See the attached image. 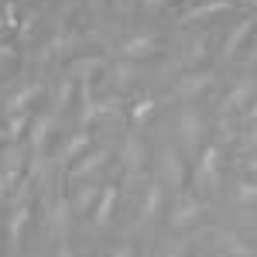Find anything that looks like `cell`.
<instances>
[{"mask_svg":"<svg viewBox=\"0 0 257 257\" xmlns=\"http://www.w3.org/2000/svg\"><path fill=\"white\" fill-rule=\"evenodd\" d=\"M117 185H106V189H99V206H96V223L103 226L106 219H110V213H113V206H117Z\"/></svg>","mask_w":257,"mask_h":257,"instance_id":"cell-10","label":"cell"},{"mask_svg":"<svg viewBox=\"0 0 257 257\" xmlns=\"http://www.w3.org/2000/svg\"><path fill=\"white\" fill-rule=\"evenodd\" d=\"M24 223H28V199H21L18 213L11 216V226H7V230H11V243H14V247L21 243V230H24Z\"/></svg>","mask_w":257,"mask_h":257,"instance_id":"cell-14","label":"cell"},{"mask_svg":"<svg viewBox=\"0 0 257 257\" xmlns=\"http://www.w3.org/2000/svg\"><path fill=\"white\" fill-rule=\"evenodd\" d=\"M161 185H151L148 189V196H144V219H155L158 216V209H161Z\"/></svg>","mask_w":257,"mask_h":257,"instance_id":"cell-17","label":"cell"},{"mask_svg":"<svg viewBox=\"0 0 257 257\" xmlns=\"http://www.w3.org/2000/svg\"><path fill=\"white\" fill-rule=\"evenodd\" d=\"M247 99H250V82L243 79V82L237 86V89H233V93L226 96V103H223V110H226V113H230V110H240V106H243Z\"/></svg>","mask_w":257,"mask_h":257,"instance_id":"cell-15","label":"cell"},{"mask_svg":"<svg viewBox=\"0 0 257 257\" xmlns=\"http://www.w3.org/2000/svg\"><path fill=\"white\" fill-rule=\"evenodd\" d=\"M99 69H103V59H79V62H72V79L76 82H89Z\"/></svg>","mask_w":257,"mask_h":257,"instance_id":"cell-12","label":"cell"},{"mask_svg":"<svg viewBox=\"0 0 257 257\" xmlns=\"http://www.w3.org/2000/svg\"><path fill=\"white\" fill-rule=\"evenodd\" d=\"M52 127H55V120H52V117H38V120H35V131H31L35 151H41V148L48 144V134H52Z\"/></svg>","mask_w":257,"mask_h":257,"instance_id":"cell-13","label":"cell"},{"mask_svg":"<svg viewBox=\"0 0 257 257\" xmlns=\"http://www.w3.org/2000/svg\"><path fill=\"white\" fill-rule=\"evenodd\" d=\"M110 158V148H96L93 155H86V158L72 168V178H86V175H96L99 168H103V161Z\"/></svg>","mask_w":257,"mask_h":257,"instance_id":"cell-5","label":"cell"},{"mask_svg":"<svg viewBox=\"0 0 257 257\" xmlns=\"http://www.w3.org/2000/svg\"><path fill=\"white\" fill-rule=\"evenodd\" d=\"M226 7H233V0H209V4H196L192 11H185V14H182V21L209 18V14H219V11H226Z\"/></svg>","mask_w":257,"mask_h":257,"instance_id":"cell-9","label":"cell"},{"mask_svg":"<svg viewBox=\"0 0 257 257\" xmlns=\"http://www.w3.org/2000/svg\"><path fill=\"white\" fill-rule=\"evenodd\" d=\"M254 28H257V18H247V21H240L237 28H233V35L226 38V45H223V52H226V55H237L240 48H243V41L250 38V31H254Z\"/></svg>","mask_w":257,"mask_h":257,"instance_id":"cell-6","label":"cell"},{"mask_svg":"<svg viewBox=\"0 0 257 257\" xmlns=\"http://www.w3.org/2000/svg\"><path fill=\"white\" fill-rule=\"evenodd\" d=\"M206 55H209V45H206V41H192V45H189V55H185V65H189V69H199V65L206 62Z\"/></svg>","mask_w":257,"mask_h":257,"instance_id":"cell-18","label":"cell"},{"mask_svg":"<svg viewBox=\"0 0 257 257\" xmlns=\"http://www.w3.org/2000/svg\"><path fill=\"white\" fill-rule=\"evenodd\" d=\"M134 79H138V69H134L131 62H120V65H117V82H120V86H131Z\"/></svg>","mask_w":257,"mask_h":257,"instance_id":"cell-22","label":"cell"},{"mask_svg":"<svg viewBox=\"0 0 257 257\" xmlns=\"http://www.w3.org/2000/svg\"><path fill=\"white\" fill-rule=\"evenodd\" d=\"M35 96H41V82H31L28 89H21L18 96L7 99V117H11V113H24V110H28V103H31Z\"/></svg>","mask_w":257,"mask_h":257,"instance_id":"cell-8","label":"cell"},{"mask_svg":"<svg viewBox=\"0 0 257 257\" xmlns=\"http://www.w3.org/2000/svg\"><path fill=\"white\" fill-rule=\"evenodd\" d=\"M216 79V72H192V76H185V79L178 82V96H196V93H202L209 82Z\"/></svg>","mask_w":257,"mask_h":257,"instance_id":"cell-7","label":"cell"},{"mask_svg":"<svg viewBox=\"0 0 257 257\" xmlns=\"http://www.w3.org/2000/svg\"><path fill=\"white\" fill-rule=\"evenodd\" d=\"M199 216H202V202L182 189V199H178L175 213H172V226H175V230H185V226H189L192 219H199Z\"/></svg>","mask_w":257,"mask_h":257,"instance_id":"cell-1","label":"cell"},{"mask_svg":"<svg viewBox=\"0 0 257 257\" xmlns=\"http://www.w3.org/2000/svg\"><path fill=\"white\" fill-rule=\"evenodd\" d=\"M123 158H127V168L131 172H138L141 165H144V144H141L138 138L127 141V151H123Z\"/></svg>","mask_w":257,"mask_h":257,"instance_id":"cell-16","label":"cell"},{"mask_svg":"<svg viewBox=\"0 0 257 257\" xmlns=\"http://www.w3.org/2000/svg\"><path fill=\"white\" fill-rule=\"evenodd\" d=\"M216 158H219V148L216 144H209L206 151H202V161H199V182H206L213 192H219V165H216Z\"/></svg>","mask_w":257,"mask_h":257,"instance_id":"cell-2","label":"cell"},{"mask_svg":"<svg viewBox=\"0 0 257 257\" xmlns=\"http://www.w3.org/2000/svg\"><path fill=\"white\" fill-rule=\"evenodd\" d=\"M219 257H226V254H219Z\"/></svg>","mask_w":257,"mask_h":257,"instance_id":"cell-30","label":"cell"},{"mask_svg":"<svg viewBox=\"0 0 257 257\" xmlns=\"http://www.w3.org/2000/svg\"><path fill=\"white\" fill-rule=\"evenodd\" d=\"M247 168H250V172H257V158H250V161H247Z\"/></svg>","mask_w":257,"mask_h":257,"instance_id":"cell-28","label":"cell"},{"mask_svg":"<svg viewBox=\"0 0 257 257\" xmlns=\"http://www.w3.org/2000/svg\"><path fill=\"white\" fill-rule=\"evenodd\" d=\"M110 257H134V247H131V243H123V247H120V250H113Z\"/></svg>","mask_w":257,"mask_h":257,"instance_id":"cell-26","label":"cell"},{"mask_svg":"<svg viewBox=\"0 0 257 257\" xmlns=\"http://www.w3.org/2000/svg\"><path fill=\"white\" fill-rule=\"evenodd\" d=\"M151 113H155V99H141L138 106H134V113H131V117H134V120L141 123V120H148Z\"/></svg>","mask_w":257,"mask_h":257,"instance_id":"cell-23","label":"cell"},{"mask_svg":"<svg viewBox=\"0 0 257 257\" xmlns=\"http://www.w3.org/2000/svg\"><path fill=\"white\" fill-rule=\"evenodd\" d=\"M148 7H158V4H168V0H144Z\"/></svg>","mask_w":257,"mask_h":257,"instance_id":"cell-27","label":"cell"},{"mask_svg":"<svg viewBox=\"0 0 257 257\" xmlns=\"http://www.w3.org/2000/svg\"><path fill=\"white\" fill-rule=\"evenodd\" d=\"M86 148H89V134H86V131H79L76 138L69 141V148H65V161L79 158V155H82V151H86Z\"/></svg>","mask_w":257,"mask_h":257,"instance_id":"cell-19","label":"cell"},{"mask_svg":"<svg viewBox=\"0 0 257 257\" xmlns=\"http://www.w3.org/2000/svg\"><path fill=\"white\" fill-rule=\"evenodd\" d=\"M59 257H72V254H69V247H62V250H59Z\"/></svg>","mask_w":257,"mask_h":257,"instance_id":"cell-29","label":"cell"},{"mask_svg":"<svg viewBox=\"0 0 257 257\" xmlns=\"http://www.w3.org/2000/svg\"><path fill=\"white\" fill-rule=\"evenodd\" d=\"M158 52V41L148 38V35H138V38H127L120 45V55L123 59H144V55H155Z\"/></svg>","mask_w":257,"mask_h":257,"instance_id":"cell-4","label":"cell"},{"mask_svg":"<svg viewBox=\"0 0 257 257\" xmlns=\"http://www.w3.org/2000/svg\"><path fill=\"white\" fill-rule=\"evenodd\" d=\"M240 199H243V202H254L257 199V185L254 182H240Z\"/></svg>","mask_w":257,"mask_h":257,"instance_id":"cell-24","label":"cell"},{"mask_svg":"<svg viewBox=\"0 0 257 257\" xmlns=\"http://www.w3.org/2000/svg\"><path fill=\"white\" fill-rule=\"evenodd\" d=\"M161 165H165V178L182 192V189H185V165H182V158H178L172 148H165V151H161Z\"/></svg>","mask_w":257,"mask_h":257,"instance_id":"cell-3","label":"cell"},{"mask_svg":"<svg viewBox=\"0 0 257 257\" xmlns=\"http://www.w3.org/2000/svg\"><path fill=\"white\" fill-rule=\"evenodd\" d=\"M182 138L189 141V144H199V138H202V120H199L196 110L182 113Z\"/></svg>","mask_w":257,"mask_h":257,"instance_id":"cell-11","label":"cell"},{"mask_svg":"<svg viewBox=\"0 0 257 257\" xmlns=\"http://www.w3.org/2000/svg\"><path fill=\"white\" fill-rule=\"evenodd\" d=\"M31 123V117H28V110L24 113H11V123H7V138L11 141H18L21 134H24V127Z\"/></svg>","mask_w":257,"mask_h":257,"instance_id":"cell-20","label":"cell"},{"mask_svg":"<svg viewBox=\"0 0 257 257\" xmlns=\"http://www.w3.org/2000/svg\"><path fill=\"white\" fill-rule=\"evenodd\" d=\"M7 62H14V48L11 45H0V65H7Z\"/></svg>","mask_w":257,"mask_h":257,"instance_id":"cell-25","label":"cell"},{"mask_svg":"<svg viewBox=\"0 0 257 257\" xmlns=\"http://www.w3.org/2000/svg\"><path fill=\"white\" fill-rule=\"evenodd\" d=\"M96 189H93V185H82L79 189V196H76V209H79V213H86V209H93V202H96Z\"/></svg>","mask_w":257,"mask_h":257,"instance_id":"cell-21","label":"cell"}]
</instances>
